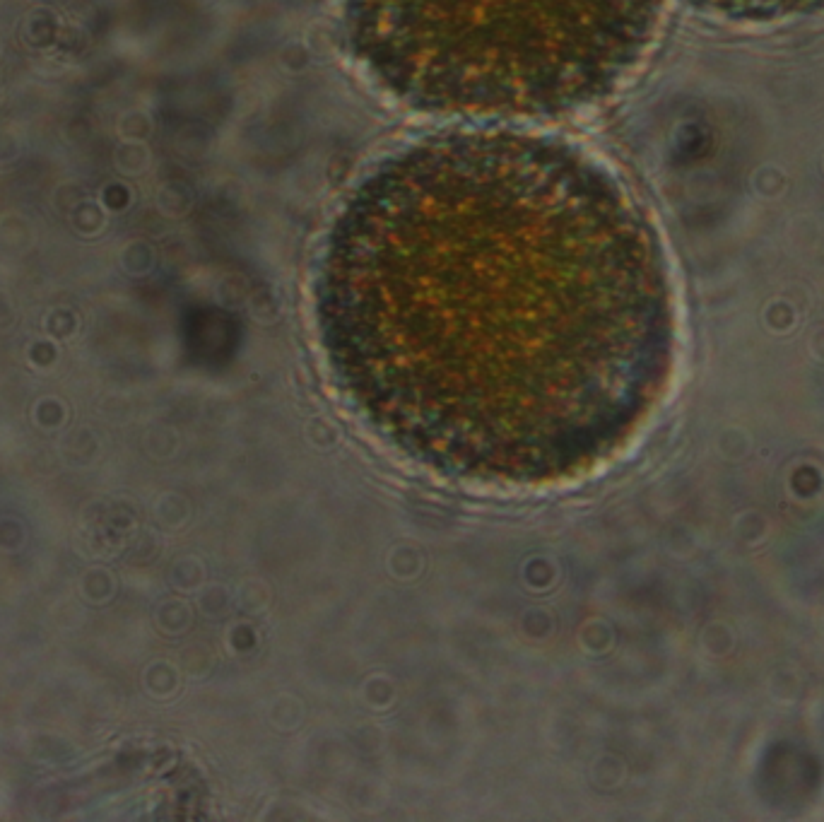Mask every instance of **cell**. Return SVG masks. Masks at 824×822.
<instances>
[{
    "instance_id": "cell-4",
    "label": "cell",
    "mask_w": 824,
    "mask_h": 822,
    "mask_svg": "<svg viewBox=\"0 0 824 822\" xmlns=\"http://www.w3.org/2000/svg\"><path fill=\"white\" fill-rule=\"evenodd\" d=\"M107 210L99 205L97 198L87 196L85 201H80L73 210L66 215L68 225L78 237L82 239H97L99 234L107 230Z\"/></svg>"
},
{
    "instance_id": "cell-3",
    "label": "cell",
    "mask_w": 824,
    "mask_h": 822,
    "mask_svg": "<svg viewBox=\"0 0 824 822\" xmlns=\"http://www.w3.org/2000/svg\"><path fill=\"white\" fill-rule=\"evenodd\" d=\"M697 3L709 5V8L716 10H726V13L733 15L774 17L817 8V5H824V0H697Z\"/></svg>"
},
{
    "instance_id": "cell-2",
    "label": "cell",
    "mask_w": 824,
    "mask_h": 822,
    "mask_svg": "<svg viewBox=\"0 0 824 822\" xmlns=\"http://www.w3.org/2000/svg\"><path fill=\"white\" fill-rule=\"evenodd\" d=\"M663 0H335L357 68L405 107L538 121L608 97Z\"/></svg>"
},
{
    "instance_id": "cell-6",
    "label": "cell",
    "mask_w": 824,
    "mask_h": 822,
    "mask_svg": "<svg viewBox=\"0 0 824 822\" xmlns=\"http://www.w3.org/2000/svg\"><path fill=\"white\" fill-rule=\"evenodd\" d=\"M140 152H143V148H138L135 143H126V140H121L119 148L114 150L116 172L123 176H135L143 172L145 162H140Z\"/></svg>"
},
{
    "instance_id": "cell-1",
    "label": "cell",
    "mask_w": 824,
    "mask_h": 822,
    "mask_svg": "<svg viewBox=\"0 0 824 822\" xmlns=\"http://www.w3.org/2000/svg\"><path fill=\"white\" fill-rule=\"evenodd\" d=\"M314 319L335 386L398 454L492 487L615 459L668 389L656 239L567 140L475 128L381 160L323 242Z\"/></svg>"
},
{
    "instance_id": "cell-7",
    "label": "cell",
    "mask_w": 824,
    "mask_h": 822,
    "mask_svg": "<svg viewBox=\"0 0 824 822\" xmlns=\"http://www.w3.org/2000/svg\"><path fill=\"white\" fill-rule=\"evenodd\" d=\"M22 155V143L20 135L10 128H0V167H8V164L17 162V157Z\"/></svg>"
},
{
    "instance_id": "cell-5",
    "label": "cell",
    "mask_w": 824,
    "mask_h": 822,
    "mask_svg": "<svg viewBox=\"0 0 824 822\" xmlns=\"http://www.w3.org/2000/svg\"><path fill=\"white\" fill-rule=\"evenodd\" d=\"M97 201L107 213H123V210L131 205L133 196L126 184H121V181H109V184H104L102 189H99Z\"/></svg>"
}]
</instances>
